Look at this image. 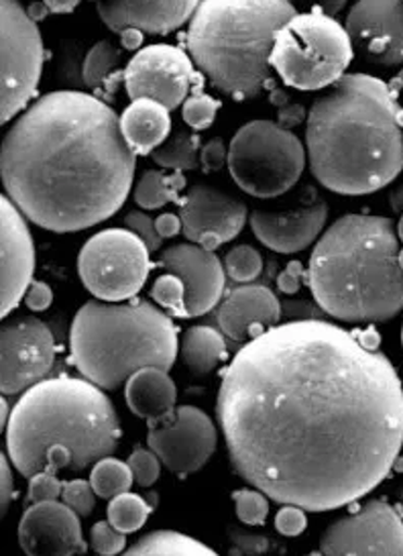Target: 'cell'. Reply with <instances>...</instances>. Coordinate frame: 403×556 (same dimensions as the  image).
I'll use <instances>...</instances> for the list:
<instances>
[{
	"label": "cell",
	"instance_id": "15",
	"mask_svg": "<svg viewBox=\"0 0 403 556\" xmlns=\"http://www.w3.org/2000/svg\"><path fill=\"white\" fill-rule=\"evenodd\" d=\"M216 426L194 406H181L172 422L153 426L147 434L149 448L178 477L200 471L216 451Z\"/></svg>",
	"mask_w": 403,
	"mask_h": 556
},
{
	"label": "cell",
	"instance_id": "3",
	"mask_svg": "<svg viewBox=\"0 0 403 556\" xmlns=\"http://www.w3.org/2000/svg\"><path fill=\"white\" fill-rule=\"evenodd\" d=\"M403 111L391 86L344 74L307 113L306 151L314 178L330 192H379L403 169Z\"/></svg>",
	"mask_w": 403,
	"mask_h": 556
},
{
	"label": "cell",
	"instance_id": "17",
	"mask_svg": "<svg viewBox=\"0 0 403 556\" xmlns=\"http://www.w3.org/2000/svg\"><path fill=\"white\" fill-rule=\"evenodd\" d=\"M347 31L367 62L403 66V0H356Z\"/></svg>",
	"mask_w": 403,
	"mask_h": 556
},
{
	"label": "cell",
	"instance_id": "47",
	"mask_svg": "<svg viewBox=\"0 0 403 556\" xmlns=\"http://www.w3.org/2000/svg\"><path fill=\"white\" fill-rule=\"evenodd\" d=\"M23 302H25V306L29 311H48L51 302H53V292H51V288H49L46 281H33L29 290H27V294L23 298Z\"/></svg>",
	"mask_w": 403,
	"mask_h": 556
},
{
	"label": "cell",
	"instance_id": "49",
	"mask_svg": "<svg viewBox=\"0 0 403 556\" xmlns=\"http://www.w3.org/2000/svg\"><path fill=\"white\" fill-rule=\"evenodd\" d=\"M306 118V109L300 104H286L279 109V125L284 129H293L295 125H300Z\"/></svg>",
	"mask_w": 403,
	"mask_h": 556
},
{
	"label": "cell",
	"instance_id": "14",
	"mask_svg": "<svg viewBox=\"0 0 403 556\" xmlns=\"http://www.w3.org/2000/svg\"><path fill=\"white\" fill-rule=\"evenodd\" d=\"M323 555H403V520L386 500H373L326 528Z\"/></svg>",
	"mask_w": 403,
	"mask_h": 556
},
{
	"label": "cell",
	"instance_id": "51",
	"mask_svg": "<svg viewBox=\"0 0 403 556\" xmlns=\"http://www.w3.org/2000/svg\"><path fill=\"white\" fill-rule=\"evenodd\" d=\"M143 31L137 27H127L121 31V48L125 51L139 50L143 46Z\"/></svg>",
	"mask_w": 403,
	"mask_h": 556
},
{
	"label": "cell",
	"instance_id": "19",
	"mask_svg": "<svg viewBox=\"0 0 403 556\" xmlns=\"http://www.w3.org/2000/svg\"><path fill=\"white\" fill-rule=\"evenodd\" d=\"M2 223V286L0 314L2 318L15 311L25 298L35 274V245L27 216L21 213L11 198L0 200Z\"/></svg>",
	"mask_w": 403,
	"mask_h": 556
},
{
	"label": "cell",
	"instance_id": "53",
	"mask_svg": "<svg viewBox=\"0 0 403 556\" xmlns=\"http://www.w3.org/2000/svg\"><path fill=\"white\" fill-rule=\"evenodd\" d=\"M27 13H29V17L37 23V21H43V18L48 17L49 13H51V9H49L43 0H37V2H33L32 7L27 9Z\"/></svg>",
	"mask_w": 403,
	"mask_h": 556
},
{
	"label": "cell",
	"instance_id": "42",
	"mask_svg": "<svg viewBox=\"0 0 403 556\" xmlns=\"http://www.w3.org/2000/svg\"><path fill=\"white\" fill-rule=\"evenodd\" d=\"M306 509L298 506L281 507L275 516V530L284 536H300L306 530Z\"/></svg>",
	"mask_w": 403,
	"mask_h": 556
},
{
	"label": "cell",
	"instance_id": "40",
	"mask_svg": "<svg viewBox=\"0 0 403 556\" xmlns=\"http://www.w3.org/2000/svg\"><path fill=\"white\" fill-rule=\"evenodd\" d=\"M64 491V483L55 477V473H43L33 475L29 479V491H27V500L25 504L32 506V504H39V502H53L62 495Z\"/></svg>",
	"mask_w": 403,
	"mask_h": 556
},
{
	"label": "cell",
	"instance_id": "48",
	"mask_svg": "<svg viewBox=\"0 0 403 556\" xmlns=\"http://www.w3.org/2000/svg\"><path fill=\"white\" fill-rule=\"evenodd\" d=\"M155 227L158 232L162 235V239H174L176 235L181 232L184 225H181V216L179 214H162L155 218Z\"/></svg>",
	"mask_w": 403,
	"mask_h": 556
},
{
	"label": "cell",
	"instance_id": "36",
	"mask_svg": "<svg viewBox=\"0 0 403 556\" xmlns=\"http://www.w3.org/2000/svg\"><path fill=\"white\" fill-rule=\"evenodd\" d=\"M237 516L247 526H263L269 514L267 495L259 490H239L232 493Z\"/></svg>",
	"mask_w": 403,
	"mask_h": 556
},
{
	"label": "cell",
	"instance_id": "12",
	"mask_svg": "<svg viewBox=\"0 0 403 556\" xmlns=\"http://www.w3.org/2000/svg\"><path fill=\"white\" fill-rule=\"evenodd\" d=\"M198 83L202 76L196 72L192 55L165 43L137 51L125 70L130 100H158L169 111L181 106Z\"/></svg>",
	"mask_w": 403,
	"mask_h": 556
},
{
	"label": "cell",
	"instance_id": "55",
	"mask_svg": "<svg viewBox=\"0 0 403 556\" xmlns=\"http://www.w3.org/2000/svg\"><path fill=\"white\" fill-rule=\"evenodd\" d=\"M389 86H391V90H393L395 94H403V67L402 72H400V74H398V76L391 80Z\"/></svg>",
	"mask_w": 403,
	"mask_h": 556
},
{
	"label": "cell",
	"instance_id": "52",
	"mask_svg": "<svg viewBox=\"0 0 403 556\" xmlns=\"http://www.w3.org/2000/svg\"><path fill=\"white\" fill-rule=\"evenodd\" d=\"M43 2L51 9V13H55V15L72 13L80 4V0H43Z\"/></svg>",
	"mask_w": 403,
	"mask_h": 556
},
{
	"label": "cell",
	"instance_id": "45",
	"mask_svg": "<svg viewBox=\"0 0 403 556\" xmlns=\"http://www.w3.org/2000/svg\"><path fill=\"white\" fill-rule=\"evenodd\" d=\"M307 271L304 269L302 262H290L288 267L279 274L277 278V288L284 294H298V290L302 288V283L306 281Z\"/></svg>",
	"mask_w": 403,
	"mask_h": 556
},
{
	"label": "cell",
	"instance_id": "31",
	"mask_svg": "<svg viewBox=\"0 0 403 556\" xmlns=\"http://www.w3.org/2000/svg\"><path fill=\"white\" fill-rule=\"evenodd\" d=\"M151 511H153V506L141 495L125 491L111 500L109 522L113 523L114 528H118L121 532L133 534L146 526Z\"/></svg>",
	"mask_w": 403,
	"mask_h": 556
},
{
	"label": "cell",
	"instance_id": "27",
	"mask_svg": "<svg viewBox=\"0 0 403 556\" xmlns=\"http://www.w3.org/2000/svg\"><path fill=\"white\" fill-rule=\"evenodd\" d=\"M186 186V178L181 172H176L174 176H167L160 169H147L137 181L135 188V202L143 211H160L169 202H179V190Z\"/></svg>",
	"mask_w": 403,
	"mask_h": 556
},
{
	"label": "cell",
	"instance_id": "23",
	"mask_svg": "<svg viewBox=\"0 0 403 556\" xmlns=\"http://www.w3.org/2000/svg\"><path fill=\"white\" fill-rule=\"evenodd\" d=\"M328 218L326 202H316L306 208L286 214H251V229L259 241L275 253H298L312 245L323 232Z\"/></svg>",
	"mask_w": 403,
	"mask_h": 556
},
{
	"label": "cell",
	"instance_id": "58",
	"mask_svg": "<svg viewBox=\"0 0 403 556\" xmlns=\"http://www.w3.org/2000/svg\"><path fill=\"white\" fill-rule=\"evenodd\" d=\"M398 502H400V504H402L403 507V488L402 490L398 491Z\"/></svg>",
	"mask_w": 403,
	"mask_h": 556
},
{
	"label": "cell",
	"instance_id": "21",
	"mask_svg": "<svg viewBox=\"0 0 403 556\" xmlns=\"http://www.w3.org/2000/svg\"><path fill=\"white\" fill-rule=\"evenodd\" d=\"M200 2L202 0H97V11L114 34L137 27L143 34L167 35L192 21Z\"/></svg>",
	"mask_w": 403,
	"mask_h": 556
},
{
	"label": "cell",
	"instance_id": "38",
	"mask_svg": "<svg viewBox=\"0 0 403 556\" xmlns=\"http://www.w3.org/2000/svg\"><path fill=\"white\" fill-rule=\"evenodd\" d=\"M90 546L98 555H118L125 551L127 539L125 532L114 528L113 523L97 522L90 530Z\"/></svg>",
	"mask_w": 403,
	"mask_h": 556
},
{
	"label": "cell",
	"instance_id": "7",
	"mask_svg": "<svg viewBox=\"0 0 403 556\" xmlns=\"http://www.w3.org/2000/svg\"><path fill=\"white\" fill-rule=\"evenodd\" d=\"M72 363L102 390H116L143 367L169 371L178 357V330L151 302L90 300L70 330Z\"/></svg>",
	"mask_w": 403,
	"mask_h": 556
},
{
	"label": "cell",
	"instance_id": "54",
	"mask_svg": "<svg viewBox=\"0 0 403 556\" xmlns=\"http://www.w3.org/2000/svg\"><path fill=\"white\" fill-rule=\"evenodd\" d=\"M389 206L395 213H403V184H400L391 194H389Z\"/></svg>",
	"mask_w": 403,
	"mask_h": 556
},
{
	"label": "cell",
	"instance_id": "25",
	"mask_svg": "<svg viewBox=\"0 0 403 556\" xmlns=\"http://www.w3.org/2000/svg\"><path fill=\"white\" fill-rule=\"evenodd\" d=\"M169 113L172 111L162 102L151 99L133 100L125 109L121 115V129L137 155H151L169 137Z\"/></svg>",
	"mask_w": 403,
	"mask_h": 556
},
{
	"label": "cell",
	"instance_id": "22",
	"mask_svg": "<svg viewBox=\"0 0 403 556\" xmlns=\"http://www.w3.org/2000/svg\"><path fill=\"white\" fill-rule=\"evenodd\" d=\"M281 302L265 286H242L226 295L218 308V327L228 339L244 343L281 320Z\"/></svg>",
	"mask_w": 403,
	"mask_h": 556
},
{
	"label": "cell",
	"instance_id": "1",
	"mask_svg": "<svg viewBox=\"0 0 403 556\" xmlns=\"http://www.w3.org/2000/svg\"><path fill=\"white\" fill-rule=\"evenodd\" d=\"M216 414L239 477L306 511L371 493L402 453L398 369L320 318L275 325L244 344L226 367Z\"/></svg>",
	"mask_w": 403,
	"mask_h": 556
},
{
	"label": "cell",
	"instance_id": "44",
	"mask_svg": "<svg viewBox=\"0 0 403 556\" xmlns=\"http://www.w3.org/2000/svg\"><path fill=\"white\" fill-rule=\"evenodd\" d=\"M230 540H232V553L237 555H261L269 548V540L265 536H255V534H247L239 528H230L228 530Z\"/></svg>",
	"mask_w": 403,
	"mask_h": 556
},
{
	"label": "cell",
	"instance_id": "6",
	"mask_svg": "<svg viewBox=\"0 0 403 556\" xmlns=\"http://www.w3.org/2000/svg\"><path fill=\"white\" fill-rule=\"evenodd\" d=\"M295 15L291 0H202L186 50L218 92L237 102L257 99L274 83L277 31Z\"/></svg>",
	"mask_w": 403,
	"mask_h": 556
},
{
	"label": "cell",
	"instance_id": "4",
	"mask_svg": "<svg viewBox=\"0 0 403 556\" xmlns=\"http://www.w3.org/2000/svg\"><path fill=\"white\" fill-rule=\"evenodd\" d=\"M113 402L97 383L60 376L21 395L7 425V451L18 473L81 471L111 457L121 441Z\"/></svg>",
	"mask_w": 403,
	"mask_h": 556
},
{
	"label": "cell",
	"instance_id": "11",
	"mask_svg": "<svg viewBox=\"0 0 403 556\" xmlns=\"http://www.w3.org/2000/svg\"><path fill=\"white\" fill-rule=\"evenodd\" d=\"M2 21V106L0 123L13 121L37 94L46 48L37 23L18 0H0Z\"/></svg>",
	"mask_w": 403,
	"mask_h": 556
},
{
	"label": "cell",
	"instance_id": "57",
	"mask_svg": "<svg viewBox=\"0 0 403 556\" xmlns=\"http://www.w3.org/2000/svg\"><path fill=\"white\" fill-rule=\"evenodd\" d=\"M398 237H400V241L403 243V213L402 218H400V223H398Z\"/></svg>",
	"mask_w": 403,
	"mask_h": 556
},
{
	"label": "cell",
	"instance_id": "13",
	"mask_svg": "<svg viewBox=\"0 0 403 556\" xmlns=\"http://www.w3.org/2000/svg\"><path fill=\"white\" fill-rule=\"evenodd\" d=\"M0 390L15 395L48 376L55 363V339L48 325L35 316H16L2 325Z\"/></svg>",
	"mask_w": 403,
	"mask_h": 556
},
{
	"label": "cell",
	"instance_id": "20",
	"mask_svg": "<svg viewBox=\"0 0 403 556\" xmlns=\"http://www.w3.org/2000/svg\"><path fill=\"white\" fill-rule=\"evenodd\" d=\"M18 544L27 555H84L88 548L80 516L58 500L27 507L18 523Z\"/></svg>",
	"mask_w": 403,
	"mask_h": 556
},
{
	"label": "cell",
	"instance_id": "28",
	"mask_svg": "<svg viewBox=\"0 0 403 556\" xmlns=\"http://www.w3.org/2000/svg\"><path fill=\"white\" fill-rule=\"evenodd\" d=\"M127 555H214L204 542L174 530H155L135 542Z\"/></svg>",
	"mask_w": 403,
	"mask_h": 556
},
{
	"label": "cell",
	"instance_id": "24",
	"mask_svg": "<svg viewBox=\"0 0 403 556\" xmlns=\"http://www.w3.org/2000/svg\"><path fill=\"white\" fill-rule=\"evenodd\" d=\"M125 397L130 412L143 418L149 426L172 422L176 418L178 390L174 379L160 367H143L127 379Z\"/></svg>",
	"mask_w": 403,
	"mask_h": 556
},
{
	"label": "cell",
	"instance_id": "30",
	"mask_svg": "<svg viewBox=\"0 0 403 556\" xmlns=\"http://www.w3.org/2000/svg\"><path fill=\"white\" fill-rule=\"evenodd\" d=\"M135 475L130 471L129 463L118 458L104 457L98 460L90 473V483L97 491L98 497L113 500L133 488Z\"/></svg>",
	"mask_w": 403,
	"mask_h": 556
},
{
	"label": "cell",
	"instance_id": "29",
	"mask_svg": "<svg viewBox=\"0 0 403 556\" xmlns=\"http://www.w3.org/2000/svg\"><path fill=\"white\" fill-rule=\"evenodd\" d=\"M151 157L163 169H174V172L198 169L200 167V135L196 131L174 132L151 153Z\"/></svg>",
	"mask_w": 403,
	"mask_h": 556
},
{
	"label": "cell",
	"instance_id": "26",
	"mask_svg": "<svg viewBox=\"0 0 403 556\" xmlns=\"http://www.w3.org/2000/svg\"><path fill=\"white\" fill-rule=\"evenodd\" d=\"M228 355L225 337L210 327L188 328L181 337V357L194 376L214 371Z\"/></svg>",
	"mask_w": 403,
	"mask_h": 556
},
{
	"label": "cell",
	"instance_id": "60",
	"mask_svg": "<svg viewBox=\"0 0 403 556\" xmlns=\"http://www.w3.org/2000/svg\"><path fill=\"white\" fill-rule=\"evenodd\" d=\"M402 344H403V328H402Z\"/></svg>",
	"mask_w": 403,
	"mask_h": 556
},
{
	"label": "cell",
	"instance_id": "35",
	"mask_svg": "<svg viewBox=\"0 0 403 556\" xmlns=\"http://www.w3.org/2000/svg\"><path fill=\"white\" fill-rule=\"evenodd\" d=\"M221 106V100L212 99L204 92H194L181 104V118L192 131H204L214 123Z\"/></svg>",
	"mask_w": 403,
	"mask_h": 556
},
{
	"label": "cell",
	"instance_id": "50",
	"mask_svg": "<svg viewBox=\"0 0 403 556\" xmlns=\"http://www.w3.org/2000/svg\"><path fill=\"white\" fill-rule=\"evenodd\" d=\"M302 7H306V9H318V11H323L326 15H330V17H335V15H339L340 11L347 7V0H298Z\"/></svg>",
	"mask_w": 403,
	"mask_h": 556
},
{
	"label": "cell",
	"instance_id": "39",
	"mask_svg": "<svg viewBox=\"0 0 403 556\" xmlns=\"http://www.w3.org/2000/svg\"><path fill=\"white\" fill-rule=\"evenodd\" d=\"M162 460L153 453V451H146V448H137L133 451L129 457V467L137 485L141 488H151L162 473Z\"/></svg>",
	"mask_w": 403,
	"mask_h": 556
},
{
	"label": "cell",
	"instance_id": "18",
	"mask_svg": "<svg viewBox=\"0 0 403 556\" xmlns=\"http://www.w3.org/2000/svg\"><path fill=\"white\" fill-rule=\"evenodd\" d=\"M158 265L186 283L190 318L209 314L225 294V265L214 255V251L198 243L167 247L162 251Z\"/></svg>",
	"mask_w": 403,
	"mask_h": 556
},
{
	"label": "cell",
	"instance_id": "9",
	"mask_svg": "<svg viewBox=\"0 0 403 556\" xmlns=\"http://www.w3.org/2000/svg\"><path fill=\"white\" fill-rule=\"evenodd\" d=\"M306 155V148L290 129L272 121H251L232 137L226 165L247 194L277 198L300 180Z\"/></svg>",
	"mask_w": 403,
	"mask_h": 556
},
{
	"label": "cell",
	"instance_id": "33",
	"mask_svg": "<svg viewBox=\"0 0 403 556\" xmlns=\"http://www.w3.org/2000/svg\"><path fill=\"white\" fill-rule=\"evenodd\" d=\"M151 298L162 306L163 311L176 318H190L186 302V283L174 274H165L155 279L151 288Z\"/></svg>",
	"mask_w": 403,
	"mask_h": 556
},
{
	"label": "cell",
	"instance_id": "43",
	"mask_svg": "<svg viewBox=\"0 0 403 556\" xmlns=\"http://www.w3.org/2000/svg\"><path fill=\"white\" fill-rule=\"evenodd\" d=\"M228 162V149L223 139H210L209 143L200 151V167L204 174L221 172Z\"/></svg>",
	"mask_w": 403,
	"mask_h": 556
},
{
	"label": "cell",
	"instance_id": "59",
	"mask_svg": "<svg viewBox=\"0 0 403 556\" xmlns=\"http://www.w3.org/2000/svg\"><path fill=\"white\" fill-rule=\"evenodd\" d=\"M400 263H402V267H403V249H402V251H400Z\"/></svg>",
	"mask_w": 403,
	"mask_h": 556
},
{
	"label": "cell",
	"instance_id": "34",
	"mask_svg": "<svg viewBox=\"0 0 403 556\" xmlns=\"http://www.w3.org/2000/svg\"><path fill=\"white\" fill-rule=\"evenodd\" d=\"M226 276L239 283H249L257 279L263 271V257L257 249L249 245H239L230 249L225 257Z\"/></svg>",
	"mask_w": 403,
	"mask_h": 556
},
{
	"label": "cell",
	"instance_id": "16",
	"mask_svg": "<svg viewBox=\"0 0 403 556\" xmlns=\"http://www.w3.org/2000/svg\"><path fill=\"white\" fill-rule=\"evenodd\" d=\"M179 204L184 237L209 251L237 239L249 218V211L239 198L204 184L190 188Z\"/></svg>",
	"mask_w": 403,
	"mask_h": 556
},
{
	"label": "cell",
	"instance_id": "2",
	"mask_svg": "<svg viewBox=\"0 0 403 556\" xmlns=\"http://www.w3.org/2000/svg\"><path fill=\"white\" fill-rule=\"evenodd\" d=\"M137 167L121 118L102 100L58 90L35 100L7 132L0 178L7 197L51 232L100 225L127 202Z\"/></svg>",
	"mask_w": 403,
	"mask_h": 556
},
{
	"label": "cell",
	"instance_id": "8",
	"mask_svg": "<svg viewBox=\"0 0 403 556\" xmlns=\"http://www.w3.org/2000/svg\"><path fill=\"white\" fill-rule=\"evenodd\" d=\"M355 58L353 39L339 21L318 9L290 18L275 37L272 67L295 90H323L339 83Z\"/></svg>",
	"mask_w": 403,
	"mask_h": 556
},
{
	"label": "cell",
	"instance_id": "41",
	"mask_svg": "<svg viewBox=\"0 0 403 556\" xmlns=\"http://www.w3.org/2000/svg\"><path fill=\"white\" fill-rule=\"evenodd\" d=\"M125 227L133 230L135 235L141 237V241L146 243L147 249L153 253V251H160L163 239L162 235L158 232L155 227V220L146 213H129L125 216Z\"/></svg>",
	"mask_w": 403,
	"mask_h": 556
},
{
	"label": "cell",
	"instance_id": "46",
	"mask_svg": "<svg viewBox=\"0 0 403 556\" xmlns=\"http://www.w3.org/2000/svg\"><path fill=\"white\" fill-rule=\"evenodd\" d=\"M15 495V479H13V471H11V463L2 453L0 455V506H2V516L9 511Z\"/></svg>",
	"mask_w": 403,
	"mask_h": 556
},
{
	"label": "cell",
	"instance_id": "56",
	"mask_svg": "<svg viewBox=\"0 0 403 556\" xmlns=\"http://www.w3.org/2000/svg\"><path fill=\"white\" fill-rule=\"evenodd\" d=\"M272 102L279 104V106H286V104H288V94L281 92V90H274V92H272Z\"/></svg>",
	"mask_w": 403,
	"mask_h": 556
},
{
	"label": "cell",
	"instance_id": "5",
	"mask_svg": "<svg viewBox=\"0 0 403 556\" xmlns=\"http://www.w3.org/2000/svg\"><path fill=\"white\" fill-rule=\"evenodd\" d=\"M400 237L393 220L347 214L314 247L306 281L316 304L332 318L386 323L403 311Z\"/></svg>",
	"mask_w": 403,
	"mask_h": 556
},
{
	"label": "cell",
	"instance_id": "10",
	"mask_svg": "<svg viewBox=\"0 0 403 556\" xmlns=\"http://www.w3.org/2000/svg\"><path fill=\"white\" fill-rule=\"evenodd\" d=\"M149 249L129 229L100 230L78 255L81 283L104 302H123L141 292L153 267Z\"/></svg>",
	"mask_w": 403,
	"mask_h": 556
},
{
	"label": "cell",
	"instance_id": "32",
	"mask_svg": "<svg viewBox=\"0 0 403 556\" xmlns=\"http://www.w3.org/2000/svg\"><path fill=\"white\" fill-rule=\"evenodd\" d=\"M121 64V51L111 41H98L92 50L88 51L84 60V83L90 88H100L111 78L116 66Z\"/></svg>",
	"mask_w": 403,
	"mask_h": 556
},
{
	"label": "cell",
	"instance_id": "37",
	"mask_svg": "<svg viewBox=\"0 0 403 556\" xmlns=\"http://www.w3.org/2000/svg\"><path fill=\"white\" fill-rule=\"evenodd\" d=\"M62 497H64V504L72 507L80 518L90 516L97 506V491L90 481H84V479L65 481Z\"/></svg>",
	"mask_w": 403,
	"mask_h": 556
}]
</instances>
